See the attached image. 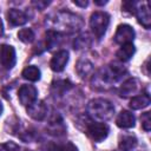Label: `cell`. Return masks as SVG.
<instances>
[{
    "mask_svg": "<svg viewBox=\"0 0 151 151\" xmlns=\"http://www.w3.org/2000/svg\"><path fill=\"white\" fill-rule=\"evenodd\" d=\"M17 58H15V51L9 45H1L0 47V63L6 70L13 68L15 65Z\"/></svg>",
    "mask_w": 151,
    "mask_h": 151,
    "instance_id": "52a82bcc",
    "label": "cell"
},
{
    "mask_svg": "<svg viewBox=\"0 0 151 151\" xmlns=\"http://www.w3.org/2000/svg\"><path fill=\"white\" fill-rule=\"evenodd\" d=\"M134 116L129 111H122L117 117V125L122 129H130L134 126Z\"/></svg>",
    "mask_w": 151,
    "mask_h": 151,
    "instance_id": "5bb4252c",
    "label": "cell"
},
{
    "mask_svg": "<svg viewBox=\"0 0 151 151\" xmlns=\"http://www.w3.org/2000/svg\"><path fill=\"white\" fill-rule=\"evenodd\" d=\"M134 51H136V48H134L133 44H125L118 50L117 57L120 61H127L132 58V55L134 54Z\"/></svg>",
    "mask_w": 151,
    "mask_h": 151,
    "instance_id": "e0dca14e",
    "label": "cell"
},
{
    "mask_svg": "<svg viewBox=\"0 0 151 151\" xmlns=\"http://www.w3.org/2000/svg\"><path fill=\"white\" fill-rule=\"evenodd\" d=\"M46 113L47 106L42 100H35L34 103L27 106V114L35 120H42L46 117Z\"/></svg>",
    "mask_w": 151,
    "mask_h": 151,
    "instance_id": "9c48e42d",
    "label": "cell"
},
{
    "mask_svg": "<svg viewBox=\"0 0 151 151\" xmlns=\"http://www.w3.org/2000/svg\"><path fill=\"white\" fill-rule=\"evenodd\" d=\"M67 61H68V52L65 50H61L53 55V58L51 59L50 66L54 72H60L65 68Z\"/></svg>",
    "mask_w": 151,
    "mask_h": 151,
    "instance_id": "30bf717a",
    "label": "cell"
},
{
    "mask_svg": "<svg viewBox=\"0 0 151 151\" xmlns=\"http://www.w3.org/2000/svg\"><path fill=\"white\" fill-rule=\"evenodd\" d=\"M22 77L29 81H37L40 79V70L37 66H27L22 71Z\"/></svg>",
    "mask_w": 151,
    "mask_h": 151,
    "instance_id": "44dd1931",
    "label": "cell"
},
{
    "mask_svg": "<svg viewBox=\"0 0 151 151\" xmlns=\"http://www.w3.org/2000/svg\"><path fill=\"white\" fill-rule=\"evenodd\" d=\"M93 71V64L86 59V58H81L78 63H77V72L80 77L85 78L86 76L91 74Z\"/></svg>",
    "mask_w": 151,
    "mask_h": 151,
    "instance_id": "2e32d148",
    "label": "cell"
},
{
    "mask_svg": "<svg viewBox=\"0 0 151 151\" xmlns=\"http://www.w3.org/2000/svg\"><path fill=\"white\" fill-rule=\"evenodd\" d=\"M90 45V39L87 35H81V37H78L74 41V48H84L86 46Z\"/></svg>",
    "mask_w": 151,
    "mask_h": 151,
    "instance_id": "d4e9b609",
    "label": "cell"
},
{
    "mask_svg": "<svg viewBox=\"0 0 151 151\" xmlns=\"http://www.w3.org/2000/svg\"><path fill=\"white\" fill-rule=\"evenodd\" d=\"M48 131L51 134H54V136H63L65 133V126H64V123L60 116L57 114L50 120Z\"/></svg>",
    "mask_w": 151,
    "mask_h": 151,
    "instance_id": "9a60e30c",
    "label": "cell"
},
{
    "mask_svg": "<svg viewBox=\"0 0 151 151\" xmlns=\"http://www.w3.org/2000/svg\"><path fill=\"white\" fill-rule=\"evenodd\" d=\"M94 4H97V5H105L106 1H94Z\"/></svg>",
    "mask_w": 151,
    "mask_h": 151,
    "instance_id": "4dcf8cb0",
    "label": "cell"
},
{
    "mask_svg": "<svg viewBox=\"0 0 151 151\" xmlns=\"http://www.w3.org/2000/svg\"><path fill=\"white\" fill-rule=\"evenodd\" d=\"M87 113L92 118L104 122V120H107V119L112 118V116L114 113V107L109 100L97 98V99H92L88 103Z\"/></svg>",
    "mask_w": 151,
    "mask_h": 151,
    "instance_id": "3957f363",
    "label": "cell"
},
{
    "mask_svg": "<svg viewBox=\"0 0 151 151\" xmlns=\"http://www.w3.org/2000/svg\"><path fill=\"white\" fill-rule=\"evenodd\" d=\"M59 39H60L59 33H57V32L53 31V29L47 31V32H46V48L51 50L52 47H54L55 45H58Z\"/></svg>",
    "mask_w": 151,
    "mask_h": 151,
    "instance_id": "7402d4cb",
    "label": "cell"
},
{
    "mask_svg": "<svg viewBox=\"0 0 151 151\" xmlns=\"http://www.w3.org/2000/svg\"><path fill=\"white\" fill-rule=\"evenodd\" d=\"M126 72V70L117 64V63H112L109 66L100 68L98 71V73L93 77V84L96 85V87H104V86H110L112 83H116L124 73Z\"/></svg>",
    "mask_w": 151,
    "mask_h": 151,
    "instance_id": "7a4b0ae2",
    "label": "cell"
},
{
    "mask_svg": "<svg viewBox=\"0 0 151 151\" xmlns=\"http://www.w3.org/2000/svg\"><path fill=\"white\" fill-rule=\"evenodd\" d=\"M37 94H38V91L34 86L32 85H22L20 88H19V93H18V97H19V100L22 105L25 106H28L31 105L32 103H34L37 100Z\"/></svg>",
    "mask_w": 151,
    "mask_h": 151,
    "instance_id": "ba28073f",
    "label": "cell"
},
{
    "mask_svg": "<svg viewBox=\"0 0 151 151\" xmlns=\"http://www.w3.org/2000/svg\"><path fill=\"white\" fill-rule=\"evenodd\" d=\"M50 1H33V5L38 8V9H44L46 6H48Z\"/></svg>",
    "mask_w": 151,
    "mask_h": 151,
    "instance_id": "f1b7e54d",
    "label": "cell"
},
{
    "mask_svg": "<svg viewBox=\"0 0 151 151\" xmlns=\"http://www.w3.org/2000/svg\"><path fill=\"white\" fill-rule=\"evenodd\" d=\"M71 87V84L68 83V81H66V80H59V81H57V83H54L53 84V86H52V88L54 90V93L57 94H59V96H61L65 91H67L68 88Z\"/></svg>",
    "mask_w": 151,
    "mask_h": 151,
    "instance_id": "cb8c5ba5",
    "label": "cell"
},
{
    "mask_svg": "<svg viewBox=\"0 0 151 151\" xmlns=\"http://www.w3.org/2000/svg\"><path fill=\"white\" fill-rule=\"evenodd\" d=\"M1 112H2V105H1V103H0V114H1Z\"/></svg>",
    "mask_w": 151,
    "mask_h": 151,
    "instance_id": "d6a6232c",
    "label": "cell"
},
{
    "mask_svg": "<svg viewBox=\"0 0 151 151\" xmlns=\"http://www.w3.org/2000/svg\"><path fill=\"white\" fill-rule=\"evenodd\" d=\"M137 145V138L134 136H124L119 142L120 151H132Z\"/></svg>",
    "mask_w": 151,
    "mask_h": 151,
    "instance_id": "ffe728a7",
    "label": "cell"
},
{
    "mask_svg": "<svg viewBox=\"0 0 151 151\" xmlns=\"http://www.w3.org/2000/svg\"><path fill=\"white\" fill-rule=\"evenodd\" d=\"M142 126L145 131H150L151 120H150V112H145L142 116Z\"/></svg>",
    "mask_w": 151,
    "mask_h": 151,
    "instance_id": "4316f807",
    "label": "cell"
},
{
    "mask_svg": "<svg viewBox=\"0 0 151 151\" xmlns=\"http://www.w3.org/2000/svg\"><path fill=\"white\" fill-rule=\"evenodd\" d=\"M48 151H78L74 144L71 142H65V143H50L47 146Z\"/></svg>",
    "mask_w": 151,
    "mask_h": 151,
    "instance_id": "d6986e66",
    "label": "cell"
},
{
    "mask_svg": "<svg viewBox=\"0 0 151 151\" xmlns=\"http://www.w3.org/2000/svg\"><path fill=\"white\" fill-rule=\"evenodd\" d=\"M20 147L13 142H6L0 144V151H19Z\"/></svg>",
    "mask_w": 151,
    "mask_h": 151,
    "instance_id": "484cf974",
    "label": "cell"
},
{
    "mask_svg": "<svg viewBox=\"0 0 151 151\" xmlns=\"http://www.w3.org/2000/svg\"><path fill=\"white\" fill-rule=\"evenodd\" d=\"M53 27L55 32L74 33L83 27V20L80 17L70 12H59L53 19Z\"/></svg>",
    "mask_w": 151,
    "mask_h": 151,
    "instance_id": "6da1fadb",
    "label": "cell"
},
{
    "mask_svg": "<svg viewBox=\"0 0 151 151\" xmlns=\"http://www.w3.org/2000/svg\"><path fill=\"white\" fill-rule=\"evenodd\" d=\"M134 39V31L129 25H119L117 28V32L114 34V41L119 45L125 44H132Z\"/></svg>",
    "mask_w": 151,
    "mask_h": 151,
    "instance_id": "8992f818",
    "label": "cell"
},
{
    "mask_svg": "<svg viewBox=\"0 0 151 151\" xmlns=\"http://www.w3.org/2000/svg\"><path fill=\"white\" fill-rule=\"evenodd\" d=\"M7 19H8V22L13 26H20V25H24L27 22L28 18H27V14L21 11V9H17V8H12L8 11L7 13Z\"/></svg>",
    "mask_w": 151,
    "mask_h": 151,
    "instance_id": "8fae6325",
    "label": "cell"
},
{
    "mask_svg": "<svg viewBox=\"0 0 151 151\" xmlns=\"http://www.w3.org/2000/svg\"><path fill=\"white\" fill-rule=\"evenodd\" d=\"M18 38L22 42H32L34 40V32L31 28H22L18 32Z\"/></svg>",
    "mask_w": 151,
    "mask_h": 151,
    "instance_id": "603a6c76",
    "label": "cell"
},
{
    "mask_svg": "<svg viewBox=\"0 0 151 151\" xmlns=\"http://www.w3.org/2000/svg\"><path fill=\"white\" fill-rule=\"evenodd\" d=\"M109 24H110V15L105 12H94L91 15L90 26H91L93 34L98 39H100L105 34L109 27Z\"/></svg>",
    "mask_w": 151,
    "mask_h": 151,
    "instance_id": "277c9868",
    "label": "cell"
},
{
    "mask_svg": "<svg viewBox=\"0 0 151 151\" xmlns=\"http://www.w3.org/2000/svg\"><path fill=\"white\" fill-rule=\"evenodd\" d=\"M149 104H150V97L147 94H139L131 99L130 107L132 110H140V109L146 107Z\"/></svg>",
    "mask_w": 151,
    "mask_h": 151,
    "instance_id": "ac0fdd59",
    "label": "cell"
},
{
    "mask_svg": "<svg viewBox=\"0 0 151 151\" xmlns=\"http://www.w3.org/2000/svg\"><path fill=\"white\" fill-rule=\"evenodd\" d=\"M73 4L77 5V6H80V7H86L88 2L85 1V0H83V1H80V0H73Z\"/></svg>",
    "mask_w": 151,
    "mask_h": 151,
    "instance_id": "f546056e",
    "label": "cell"
},
{
    "mask_svg": "<svg viewBox=\"0 0 151 151\" xmlns=\"http://www.w3.org/2000/svg\"><path fill=\"white\" fill-rule=\"evenodd\" d=\"M138 91H139V83H138V80L134 79V78H131V79L126 80L122 85L119 93H120L122 97L127 98L130 96H134Z\"/></svg>",
    "mask_w": 151,
    "mask_h": 151,
    "instance_id": "7c38bea8",
    "label": "cell"
},
{
    "mask_svg": "<svg viewBox=\"0 0 151 151\" xmlns=\"http://www.w3.org/2000/svg\"><path fill=\"white\" fill-rule=\"evenodd\" d=\"M2 32H4V29H2V22H1V20H0V35L2 34Z\"/></svg>",
    "mask_w": 151,
    "mask_h": 151,
    "instance_id": "1f68e13d",
    "label": "cell"
},
{
    "mask_svg": "<svg viewBox=\"0 0 151 151\" xmlns=\"http://www.w3.org/2000/svg\"><path fill=\"white\" fill-rule=\"evenodd\" d=\"M136 5H137V2H134V1H124L123 5H122V8L124 11H127V12L132 13V12L136 11Z\"/></svg>",
    "mask_w": 151,
    "mask_h": 151,
    "instance_id": "83f0119b",
    "label": "cell"
},
{
    "mask_svg": "<svg viewBox=\"0 0 151 151\" xmlns=\"http://www.w3.org/2000/svg\"><path fill=\"white\" fill-rule=\"evenodd\" d=\"M136 13H137L138 22L149 29L151 26V14H150V9H149V5L144 4L140 7L136 8Z\"/></svg>",
    "mask_w": 151,
    "mask_h": 151,
    "instance_id": "4fadbf2b",
    "label": "cell"
},
{
    "mask_svg": "<svg viewBox=\"0 0 151 151\" xmlns=\"http://www.w3.org/2000/svg\"><path fill=\"white\" fill-rule=\"evenodd\" d=\"M87 134L96 142H101L109 134V126L104 122H94L88 124L87 126Z\"/></svg>",
    "mask_w": 151,
    "mask_h": 151,
    "instance_id": "5b68a950",
    "label": "cell"
}]
</instances>
